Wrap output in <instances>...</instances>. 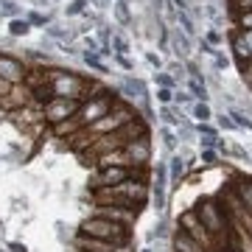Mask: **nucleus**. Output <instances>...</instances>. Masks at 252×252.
Wrapping results in <instances>:
<instances>
[{
    "label": "nucleus",
    "instance_id": "nucleus-11",
    "mask_svg": "<svg viewBox=\"0 0 252 252\" xmlns=\"http://www.w3.org/2000/svg\"><path fill=\"white\" fill-rule=\"evenodd\" d=\"M230 42H233V54L241 62V67L250 64L252 62V31H233Z\"/></svg>",
    "mask_w": 252,
    "mask_h": 252
},
{
    "label": "nucleus",
    "instance_id": "nucleus-21",
    "mask_svg": "<svg viewBox=\"0 0 252 252\" xmlns=\"http://www.w3.org/2000/svg\"><path fill=\"white\" fill-rule=\"evenodd\" d=\"M84 6H87V0H73L70 6H67V17H73V14H81V11H84Z\"/></svg>",
    "mask_w": 252,
    "mask_h": 252
},
{
    "label": "nucleus",
    "instance_id": "nucleus-27",
    "mask_svg": "<svg viewBox=\"0 0 252 252\" xmlns=\"http://www.w3.org/2000/svg\"><path fill=\"white\" fill-rule=\"evenodd\" d=\"M9 90H11V84H9V81H3V79H0V98H3V95H6Z\"/></svg>",
    "mask_w": 252,
    "mask_h": 252
},
{
    "label": "nucleus",
    "instance_id": "nucleus-23",
    "mask_svg": "<svg viewBox=\"0 0 252 252\" xmlns=\"http://www.w3.org/2000/svg\"><path fill=\"white\" fill-rule=\"evenodd\" d=\"M157 98H160L162 104H171V98H174V95H171V90H168V87H162V90L157 93Z\"/></svg>",
    "mask_w": 252,
    "mask_h": 252
},
{
    "label": "nucleus",
    "instance_id": "nucleus-19",
    "mask_svg": "<svg viewBox=\"0 0 252 252\" xmlns=\"http://www.w3.org/2000/svg\"><path fill=\"white\" fill-rule=\"evenodd\" d=\"M182 174H185V162H182L180 157H174V160H171V177H174V180H180Z\"/></svg>",
    "mask_w": 252,
    "mask_h": 252
},
{
    "label": "nucleus",
    "instance_id": "nucleus-7",
    "mask_svg": "<svg viewBox=\"0 0 252 252\" xmlns=\"http://www.w3.org/2000/svg\"><path fill=\"white\" fill-rule=\"evenodd\" d=\"M124 154L129 157V165H132V168H146L149 160H152V137L146 135V137L132 140V143H126Z\"/></svg>",
    "mask_w": 252,
    "mask_h": 252
},
{
    "label": "nucleus",
    "instance_id": "nucleus-12",
    "mask_svg": "<svg viewBox=\"0 0 252 252\" xmlns=\"http://www.w3.org/2000/svg\"><path fill=\"white\" fill-rule=\"evenodd\" d=\"M95 216L118 221V224H124V227H132L135 219H137V210H129V207H98L95 205Z\"/></svg>",
    "mask_w": 252,
    "mask_h": 252
},
{
    "label": "nucleus",
    "instance_id": "nucleus-18",
    "mask_svg": "<svg viewBox=\"0 0 252 252\" xmlns=\"http://www.w3.org/2000/svg\"><path fill=\"white\" fill-rule=\"evenodd\" d=\"M84 62H87V64H93V67H95L98 73H107V67H104V62H101V59H98L95 54H90V51L84 54Z\"/></svg>",
    "mask_w": 252,
    "mask_h": 252
},
{
    "label": "nucleus",
    "instance_id": "nucleus-4",
    "mask_svg": "<svg viewBox=\"0 0 252 252\" xmlns=\"http://www.w3.org/2000/svg\"><path fill=\"white\" fill-rule=\"evenodd\" d=\"M115 104H118V95L112 90H104V93H98V95H90L87 101H81V107H79V112L73 115V121L79 124V129H84V126L95 124L98 118H104Z\"/></svg>",
    "mask_w": 252,
    "mask_h": 252
},
{
    "label": "nucleus",
    "instance_id": "nucleus-5",
    "mask_svg": "<svg viewBox=\"0 0 252 252\" xmlns=\"http://www.w3.org/2000/svg\"><path fill=\"white\" fill-rule=\"evenodd\" d=\"M180 233H185L190 241H196L205 252H219L216 250V241L210 238V233L205 230V224L199 221L196 210H185V213L180 216Z\"/></svg>",
    "mask_w": 252,
    "mask_h": 252
},
{
    "label": "nucleus",
    "instance_id": "nucleus-31",
    "mask_svg": "<svg viewBox=\"0 0 252 252\" xmlns=\"http://www.w3.org/2000/svg\"><path fill=\"white\" fill-rule=\"evenodd\" d=\"M93 3H95L98 9H107V0H93Z\"/></svg>",
    "mask_w": 252,
    "mask_h": 252
},
{
    "label": "nucleus",
    "instance_id": "nucleus-32",
    "mask_svg": "<svg viewBox=\"0 0 252 252\" xmlns=\"http://www.w3.org/2000/svg\"><path fill=\"white\" fill-rule=\"evenodd\" d=\"M11 250H14V252H26V247H20V244H11Z\"/></svg>",
    "mask_w": 252,
    "mask_h": 252
},
{
    "label": "nucleus",
    "instance_id": "nucleus-28",
    "mask_svg": "<svg viewBox=\"0 0 252 252\" xmlns=\"http://www.w3.org/2000/svg\"><path fill=\"white\" fill-rule=\"evenodd\" d=\"M112 252H135V250H132V244H121V247H115Z\"/></svg>",
    "mask_w": 252,
    "mask_h": 252
},
{
    "label": "nucleus",
    "instance_id": "nucleus-6",
    "mask_svg": "<svg viewBox=\"0 0 252 252\" xmlns=\"http://www.w3.org/2000/svg\"><path fill=\"white\" fill-rule=\"evenodd\" d=\"M79 107H81V101H76V98H51L48 104H42V121L56 126L76 115Z\"/></svg>",
    "mask_w": 252,
    "mask_h": 252
},
{
    "label": "nucleus",
    "instance_id": "nucleus-22",
    "mask_svg": "<svg viewBox=\"0 0 252 252\" xmlns=\"http://www.w3.org/2000/svg\"><path fill=\"white\" fill-rule=\"evenodd\" d=\"M115 11H118V20H121V23H129V11H126V3H118Z\"/></svg>",
    "mask_w": 252,
    "mask_h": 252
},
{
    "label": "nucleus",
    "instance_id": "nucleus-20",
    "mask_svg": "<svg viewBox=\"0 0 252 252\" xmlns=\"http://www.w3.org/2000/svg\"><path fill=\"white\" fill-rule=\"evenodd\" d=\"M230 115L235 118V121H233L235 126H247V129H252V121H250V118H244V112H238V109H233Z\"/></svg>",
    "mask_w": 252,
    "mask_h": 252
},
{
    "label": "nucleus",
    "instance_id": "nucleus-26",
    "mask_svg": "<svg viewBox=\"0 0 252 252\" xmlns=\"http://www.w3.org/2000/svg\"><path fill=\"white\" fill-rule=\"evenodd\" d=\"M115 48H118V54H126V39L115 36Z\"/></svg>",
    "mask_w": 252,
    "mask_h": 252
},
{
    "label": "nucleus",
    "instance_id": "nucleus-1",
    "mask_svg": "<svg viewBox=\"0 0 252 252\" xmlns=\"http://www.w3.org/2000/svg\"><path fill=\"white\" fill-rule=\"evenodd\" d=\"M48 87L54 93V98H76V101H87L90 95L93 81L79 76L73 70H62V67H51V81Z\"/></svg>",
    "mask_w": 252,
    "mask_h": 252
},
{
    "label": "nucleus",
    "instance_id": "nucleus-8",
    "mask_svg": "<svg viewBox=\"0 0 252 252\" xmlns=\"http://www.w3.org/2000/svg\"><path fill=\"white\" fill-rule=\"evenodd\" d=\"M26 73H28V67L23 59H17V56H11V54H0V79L3 81H9L11 87L23 84Z\"/></svg>",
    "mask_w": 252,
    "mask_h": 252
},
{
    "label": "nucleus",
    "instance_id": "nucleus-9",
    "mask_svg": "<svg viewBox=\"0 0 252 252\" xmlns=\"http://www.w3.org/2000/svg\"><path fill=\"white\" fill-rule=\"evenodd\" d=\"M34 104V93L28 90L26 84H14L3 98H0V107L9 109V112H20L23 107H31Z\"/></svg>",
    "mask_w": 252,
    "mask_h": 252
},
{
    "label": "nucleus",
    "instance_id": "nucleus-3",
    "mask_svg": "<svg viewBox=\"0 0 252 252\" xmlns=\"http://www.w3.org/2000/svg\"><path fill=\"white\" fill-rule=\"evenodd\" d=\"M81 235H90V238H98V241H107V244H129V227L118 224V221H109V219H101V216H90L81 221Z\"/></svg>",
    "mask_w": 252,
    "mask_h": 252
},
{
    "label": "nucleus",
    "instance_id": "nucleus-13",
    "mask_svg": "<svg viewBox=\"0 0 252 252\" xmlns=\"http://www.w3.org/2000/svg\"><path fill=\"white\" fill-rule=\"evenodd\" d=\"M174 247H177V252H205L196 241H190L185 233H177V238H174Z\"/></svg>",
    "mask_w": 252,
    "mask_h": 252
},
{
    "label": "nucleus",
    "instance_id": "nucleus-29",
    "mask_svg": "<svg viewBox=\"0 0 252 252\" xmlns=\"http://www.w3.org/2000/svg\"><path fill=\"white\" fill-rule=\"evenodd\" d=\"M202 160H205V162H213V160H216V154H213V152H202Z\"/></svg>",
    "mask_w": 252,
    "mask_h": 252
},
{
    "label": "nucleus",
    "instance_id": "nucleus-24",
    "mask_svg": "<svg viewBox=\"0 0 252 252\" xmlns=\"http://www.w3.org/2000/svg\"><path fill=\"white\" fill-rule=\"evenodd\" d=\"M213 56H216V64H219V67H227V64H230V59H227V56L216 54V51H213Z\"/></svg>",
    "mask_w": 252,
    "mask_h": 252
},
{
    "label": "nucleus",
    "instance_id": "nucleus-15",
    "mask_svg": "<svg viewBox=\"0 0 252 252\" xmlns=\"http://www.w3.org/2000/svg\"><path fill=\"white\" fill-rule=\"evenodd\" d=\"M235 26H238V31H252V11H238Z\"/></svg>",
    "mask_w": 252,
    "mask_h": 252
},
{
    "label": "nucleus",
    "instance_id": "nucleus-25",
    "mask_svg": "<svg viewBox=\"0 0 252 252\" xmlns=\"http://www.w3.org/2000/svg\"><path fill=\"white\" fill-rule=\"evenodd\" d=\"M28 23H34V26H45V17H42V14H31Z\"/></svg>",
    "mask_w": 252,
    "mask_h": 252
},
{
    "label": "nucleus",
    "instance_id": "nucleus-17",
    "mask_svg": "<svg viewBox=\"0 0 252 252\" xmlns=\"http://www.w3.org/2000/svg\"><path fill=\"white\" fill-rule=\"evenodd\" d=\"M193 118H199L202 124H205V121H210V107H207L205 101H202V104H196V107H193Z\"/></svg>",
    "mask_w": 252,
    "mask_h": 252
},
{
    "label": "nucleus",
    "instance_id": "nucleus-2",
    "mask_svg": "<svg viewBox=\"0 0 252 252\" xmlns=\"http://www.w3.org/2000/svg\"><path fill=\"white\" fill-rule=\"evenodd\" d=\"M199 221L205 224V230L210 233V238L216 241V250H221L227 244V235H230V221H227V210L219 207L213 199H205L202 205L196 207Z\"/></svg>",
    "mask_w": 252,
    "mask_h": 252
},
{
    "label": "nucleus",
    "instance_id": "nucleus-14",
    "mask_svg": "<svg viewBox=\"0 0 252 252\" xmlns=\"http://www.w3.org/2000/svg\"><path fill=\"white\" fill-rule=\"evenodd\" d=\"M31 31V23L28 20H11L9 23V34L11 36H26Z\"/></svg>",
    "mask_w": 252,
    "mask_h": 252
},
{
    "label": "nucleus",
    "instance_id": "nucleus-10",
    "mask_svg": "<svg viewBox=\"0 0 252 252\" xmlns=\"http://www.w3.org/2000/svg\"><path fill=\"white\" fill-rule=\"evenodd\" d=\"M129 171H132V168L104 165V168L95 171V185H93V188H112V185H121L124 180H129Z\"/></svg>",
    "mask_w": 252,
    "mask_h": 252
},
{
    "label": "nucleus",
    "instance_id": "nucleus-30",
    "mask_svg": "<svg viewBox=\"0 0 252 252\" xmlns=\"http://www.w3.org/2000/svg\"><path fill=\"white\" fill-rule=\"evenodd\" d=\"M157 81H160L162 87H171V79H168V76H157Z\"/></svg>",
    "mask_w": 252,
    "mask_h": 252
},
{
    "label": "nucleus",
    "instance_id": "nucleus-33",
    "mask_svg": "<svg viewBox=\"0 0 252 252\" xmlns=\"http://www.w3.org/2000/svg\"><path fill=\"white\" fill-rule=\"evenodd\" d=\"M118 3H124V0H118Z\"/></svg>",
    "mask_w": 252,
    "mask_h": 252
},
{
    "label": "nucleus",
    "instance_id": "nucleus-16",
    "mask_svg": "<svg viewBox=\"0 0 252 252\" xmlns=\"http://www.w3.org/2000/svg\"><path fill=\"white\" fill-rule=\"evenodd\" d=\"M188 90L193 93V98H202V101L207 98V90H205V84H202L199 79H190V81H188Z\"/></svg>",
    "mask_w": 252,
    "mask_h": 252
}]
</instances>
